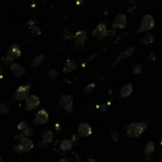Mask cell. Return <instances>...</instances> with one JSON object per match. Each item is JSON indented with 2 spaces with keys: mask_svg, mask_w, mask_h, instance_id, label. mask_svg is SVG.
Here are the masks:
<instances>
[{
  "mask_svg": "<svg viewBox=\"0 0 162 162\" xmlns=\"http://www.w3.org/2000/svg\"><path fill=\"white\" fill-rule=\"evenodd\" d=\"M147 127V123L141 121V122H134L130 123L126 127V135L129 138H138L145 131Z\"/></svg>",
  "mask_w": 162,
  "mask_h": 162,
  "instance_id": "obj_1",
  "label": "cell"
},
{
  "mask_svg": "<svg viewBox=\"0 0 162 162\" xmlns=\"http://www.w3.org/2000/svg\"><path fill=\"white\" fill-rule=\"evenodd\" d=\"M155 26V20L151 15L145 14L143 16L140 26H139L138 32H144V31H148L152 30Z\"/></svg>",
  "mask_w": 162,
  "mask_h": 162,
  "instance_id": "obj_2",
  "label": "cell"
},
{
  "mask_svg": "<svg viewBox=\"0 0 162 162\" xmlns=\"http://www.w3.org/2000/svg\"><path fill=\"white\" fill-rule=\"evenodd\" d=\"M73 99L69 95H62L59 100V105L64 106L65 110L68 113H72L73 112Z\"/></svg>",
  "mask_w": 162,
  "mask_h": 162,
  "instance_id": "obj_3",
  "label": "cell"
},
{
  "mask_svg": "<svg viewBox=\"0 0 162 162\" xmlns=\"http://www.w3.org/2000/svg\"><path fill=\"white\" fill-rule=\"evenodd\" d=\"M20 55H21V49H20L19 45H17V44L12 45L8 51V54H7L6 59H5V63L12 62L15 58L20 57Z\"/></svg>",
  "mask_w": 162,
  "mask_h": 162,
  "instance_id": "obj_4",
  "label": "cell"
},
{
  "mask_svg": "<svg viewBox=\"0 0 162 162\" xmlns=\"http://www.w3.org/2000/svg\"><path fill=\"white\" fill-rule=\"evenodd\" d=\"M49 120V115L46 110H40L38 113L36 114L35 119L33 120V124L34 125H44L46 124Z\"/></svg>",
  "mask_w": 162,
  "mask_h": 162,
  "instance_id": "obj_5",
  "label": "cell"
},
{
  "mask_svg": "<svg viewBox=\"0 0 162 162\" xmlns=\"http://www.w3.org/2000/svg\"><path fill=\"white\" fill-rule=\"evenodd\" d=\"M30 93V86L29 85H21L17 88L14 94V99L16 101H23L29 97Z\"/></svg>",
  "mask_w": 162,
  "mask_h": 162,
  "instance_id": "obj_6",
  "label": "cell"
},
{
  "mask_svg": "<svg viewBox=\"0 0 162 162\" xmlns=\"http://www.w3.org/2000/svg\"><path fill=\"white\" fill-rule=\"evenodd\" d=\"M92 35L94 36V37H96L97 39H99V40L104 39L108 35V30L106 29V26L104 24H102V23L99 24L96 27V29L94 30Z\"/></svg>",
  "mask_w": 162,
  "mask_h": 162,
  "instance_id": "obj_7",
  "label": "cell"
},
{
  "mask_svg": "<svg viewBox=\"0 0 162 162\" xmlns=\"http://www.w3.org/2000/svg\"><path fill=\"white\" fill-rule=\"evenodd\" d=\"M126 25H127V18L122 13H120L113 22V30H122Z\"/></svg>",
  "mask_w": 162,
  "mask_h": 162,
  "instance_id": "obj_8",
  "label": "cell"
},
{
  "mask_svg": "<svg viewBox=\"0 0 162 162\" xmlns=\"http://www.w3.org/2000/svg\"><path fill=\"white\" fill-rule=\"evenodd\" d=\"M26 109L27 110H33L36 109L40 104V100L37 96L30 95L26 99Z\"/></svg>",
  "mask_w": 162,
  "mask_h": 162,
  "instance_id": "obj_9",
  "label": "cell"
},
{
  "mask_svg": "<svg viewBox=\"0 0 162 162\" xmlns=\"http://www.w3.org/2000/svg\"><path fill=\"white\" fill-rule=\"evenodd\" d=\"M92 134V129L86 122H82L78 126V135L81 138H87Z\"/></svg>",
  "mask_w": 162,
  "mask_h": 162,
  "instance_id": "obj_10",
  "label": "cell"
},
{
  "mask_svg": "<svg viewBox=\"0 0 162 162\" xmlns=\"http://www.w3.org/2000/svg\"><path fill=\"white\" fill-rule=\"evenodd\" d=\"M74 39H75V44L77 45L78 47L83 48L87 39V32L85 30H79L75 33Z\"/></svg>",
  "mask_w": 162,
  "mask_h": 162,
  "instance_id": "obj_11",
  "label": "cell"
},
{
  "mask_svg": "<svg viewBox=\"0 0 162 162\" xmlns=\"http://www.w3.org/2000/svg\"><path fill=\"white\" fill-rule=\"evenodd\" d=\"M11 70L12 74L15 76L16 78H19L21 76H23L25 73V68L19 64H13L11 66Z\"/></svg>",
  "mask_w": 162,
  "mask_h": 162,
  "instance_id": "obj_12",
  "label": "cell"
},
{
  "mask_svg": "<svg viewBox=\"0 0 162 162\" xmlns=\"http://www.w3.org/2000/svg\"><path fill=\"white\" fill-rule=\"evenodd\" d=\"M132 92H133V85L130 84H127L123 85L122 88L120 89V98L125 99L131 95Z\"/></svg>",
  "mask_w": 162,
  "mask_h": 162,
  "instance_id": "obj_13",
  "label": "cell"
},
{
  "mask_svg": "<svg viewBox=\"0 0 162 162\" xmlns=\"http://www.w3.org/2000/svg\"><path fill=\"white\" fill-rule=\"evenodd\" d=\"M76 68H77L76 62H74L73 60H67L64 66L63 70H64L65 73H70V72H73Z\"/></svg>",
  "mask_w": 162,
  "mask_h": 162,
  "instance_id": "obj_14",
  "label": "cell"
},
{
  "mask_svg": "<svg viewBox=\"0 0 162 162\" xmlns=\"http://www.w3.org/2000/svg\"><path fill=\"white\" fill-rule=\"evenodd\" d=\"M135 53V48H127L126 50L122 51L121 52L119 57L117 58L116 61H115V64H117V63H119L120 61H121L122 59H124V58H127V57H130V56H132L133 54Z\"/></svg>",
  "mask_w": 162,
  "mask_h": 162,
  "instance_id": "obj_15",
  "label": "cell"
},
{
  "mask_svg": "<svg viewBox=\"0 0 162 162\" xmlns=\"http://www.w3.org/2000/svg\"><path fill=\"white\" fill-rule=\"evenodd\" d=\"M20 143L22 144V145H23L25 152H29V151H30V150H32V149H33V147H34V143H33V141L31 140V139L28 138H24L23 140H22Z\"/></svg>",
  "mask_w": 162,
  "mask_h": 162,
  "instance_id": "obj_16",
  "label": "cell"
},
{
  "mask_svg": "<svg viewBox=\"0 0 162 162\" xmlns=\"http://www.w3.org/2000/svg\"><path fill=\"white\" fill-rule=\"evenodd\" d=\"M72 146H73V143L70 141V139H63L60 143V150L66 152L71 150Z\"/></svg>",
  "mask_w": 162,
  "mask_h": 162,
  "instance_id": "obj_17",
  "label": "cell"
},
{
  "mask_svg": "<svg viewBox=\"0 0 162 162\" xmlns=\"http://www.w3.org/2000/svg\"><path fill=\"white\" fill-rule=\"evenodd\" d=\"M53 138H54V134L51 131H47V132H44V134L42 135V141L49 144L53 141Z\"/></svg>",
  "mask_w": 162,
  "mask_h": 162,
  "instance_id": "obj_18",
  "label": "cell"
},
{
  "mask_svg": "<svg viewBox=\"0 0 162 162\" xmlns=\"http://www.w3.org/2000/svg\"><path fill=\"white\" fill-rule=\"evenodd\" d=\"M155 151V144L154 142H148L145 144V147H144V154L145 156H148V155H152L153 153Z\"/></svg>",
  "mask_w": 162,
  "mask_h": 162,
  "instance_id": "obj_19",
  "label": "cell"
},
{
  "mask_svg": "<svg viewBox=\"0 0 162 162\" xmlns=\"http://www.w3.org/2000/svg\"><path fill=\"white\" fill-rule=\"evenodd\" d=\"M45 59V56L44 55H38L36 56L34 59L32 60V63H31V66H32L33 68H35V67H38L40 65H41V63L44 61Z\"/></svg>",
  "mask_w": 162,
  "mask_h": 162,
  "instance_id": "obj_20",
  "label": "cell"
},
{
  "mask_svg": "<svg viewBox=\"0 0 162 162\" xmlns=\"http://www.w3.org/2000/svg\"><path fill=\"white\" fill-rule=\"evenodd\" d=\"M154 40H155L154 39V36H153L152 34H150V33H148L147 35H145L142 38L141 43L143 45H150V44H152L153 42H154Z\"/></svg>",
  "mask_w": 162,
  "mask_h": 162,
  "instance_id": "obj_21",
  "label": "cell"
},
{
  "mask_svg": "<svg viewBox=\"0 0 162 162\" xmlns=\"http://www.w3.org/2000/svg\"><path fill=\"white\" fill-rule=\"evenodd\" d=\"M29 126H28V123H27V121H21V122L18 124V126H17V129L19 130L20 132H22L23 133L25 130L28 128Z\"/></svg>",
  "mask_w": 162,
  "mask_h": 162,
  "instance_id": "obj_22",
  "label": "cell"
},
{
  "mask_svg": "<svg viewBox=\"0 0 162 162\" xmlns=\"http://www.w3.org/2000/svg\"><path fill=\"white\" fill-rule=\"evenodd\" d=\"M9 113V107L6 105L5 103H2L0 104V114L1 115H7Z\"/></svg>",
  "mask_w": 162,
  "mask_h": 162,
  "instance_id": "obj_23",
  "label": "cell"
},
{
  "mask_svg": "<svg viewBox=\"0 0 162 162\" xmlns=\"http://www.w3.org/2000/svg\"><path fill=\"white\" fill-rule=\"evenodd\" d=\"M140 73H142V66L140 65H136L133 68V74L138 75V74H140Z\"/></svg>",
  "mask_w": 162,
  "mask_h": 162,
  "instance_id": "obj_24",
  "label": "cell"
},
{
  "mask_svg": "<svg viewBox=\"0 0 162 162\" xmlns=\"http://www.w3.org/2000/svg\"><path fill=\"white\" fill-rule=\"evenodd\" d=\"M14 151H15V153H17V154H22V153L25 152L24 147H23V145H22L21 143L17 144V145L14 146Z\"/></svg>",
  "mask_w": 162,
  "mask_h": 162,
  "instance_id": "obj_25",
  "label": "cell"
},
{
  "mask_svg": "<svg viewBox=\"0 0 162 162\" xmlns=\"http://www.w3.org/2000/svg\"><path fill=\"white\" fill-rule=\"evenodd\" d=\"M48 79H50V80H55L58 77V72L56 70H50L48 72Z\"/></svg>",
  "mask_w": 162,
  "mask_h": 162,
  "instance_id": "obj_26",
  "label": "cell"
},
{
  "mask_svg": "<svg viewBox=\"0 0 162 162\" xmlns=\"http://www.w3.org/2000/svg\"><path fill=\"white\" fill-rule=\"evenodd\" d=\"M23 134L26 136V138H29V137H31L33 135V130L31 129L30 127H28L25 131L23 132Z\"/></svg>",
  "mask_w": 162,
  "mask_h": 162,
  "instance_id": "obj_27",
  "label": "cell"
},
{
  "mask_svg": "<svg viewBox=\"0 0 162 162\" xmlns=\"http://www.w3.org/2000/svg\"><path fill=\"white\" fill-rule=\"evenodd\" d=\"M64 37H65V39H72L74 36H73V34H72V32L70 30H66L65 32H64Z\"/></svg>",
  "mask_w": 162,
  "mask_h": 162,
  "instance_id": "obj_28",
  "label": "cell"
},
{
  "mask_svg": "<svg viewBox=\"0 0 162 162\" xmlns=\"http://www.w3.org/2000/svg\"><path fill=\"white\" fill-rule=\"evenodd\" d=\"M110 137H111V138L113 139L114 141H117V140H119V133L117 132V131H112L111 133H110Z\"/></svg>",
  "mask_w": 162,
  "mask_h": 162,
  "instance_id": "obj_29",
  "label": "cell"
},
{
  "mask_svg": "<svg viewBox=\"0 0 162 162\" xmlns=\"http://www.w3.org/2000/svg\"><path fill=\"white\" fill-rule=\"evenodd\" d=\"M14 138H15L16 140H18L19 142H21L22 140H23L24 138H26V136H25V135H24L23 133L21 132V133H18V134H16Z\"/></svg>",
  "mask_w": 162,
  "mask_h": 162,
  "instance_id": "obj_30",
  "label": "cell"
},
{
  "mask_svg": "<svg viewBox=\"0 0 162 162\" xmlns=\"http://www.w3.org/2000/svg\"><path fill=\"white\" fill-rule=\"evenodd\" d=\"M95 84H88L87 86H86V88H85V92L86 93H91L93 90H94V88H95Z\"/></svg>",
  "mask_w": 162,
  "mask_h": 162,
  "instance_id": "obj_31",
  "label": "cell"
},
{
  "mask_svg": "<svg viewBox=\"0 0 162 162\" xmlns=\"http://www.w3.org/2000/svg\"><path fill=\"white\" fill-rule=\"evenodd\" d=\"M30 30H31V32L36 34V35H39V34H41V30H40L39 28H37V27H31L30 28Z\"/></svg>",
  "mask_w": 162,
  "mask_h": 162,
  "instance_id": "obj_32",
  "label": "cell"
},
{
  "mask_svg": "<svg viewBox=\"0 0 162 162\" xmlns=\"http://www.w3.org/2000/svg\"><path fill=\"white\" fill-rule=\"evenodd\" d=\"M156 53H151V55L148 57V60L149 61H155L156 60Z\"/></svg>",
  "mask_w": 162,
  "mask_h": 162,
  "instance_id": "obj_33",
  "label": "cell"
},
{
  "mask_svg": "<svg viewBox=\"0 0 162 162\" xmlns=\"http://www.w3.org/2000/svg\"><path fill=\"white\" fill-rule=\"evenodd\" d=\"M71 138H72V140H70V141H71L72 143H73V142L75 143V142H77V141H78V138L76 137V136H72Z\"/></svg>",
  "mask_w": 162,
  "mask_h": 162,
  "instance_id": "obj_34",
  "label": "cell"
},
{
  "mask_svg": "<svg viewBox=\"0 0 162 162\" xmlns=\"http://www.w3.org/2000/svg\"><path fill=\"white\" fill-rule=\"evenodd\" d=\"M106 109H107L106 104H103V105L102 106V112H105V111H106Z\"/></svg>",
  "mask_w": 162,
  "mask_h": 162,
  "instance_id": "obj_35",
  "label": "cell"
},
{
  "mask_svg": "<svg viewBox=\"0 0 162 162\" xmlns=\"http://www.w3.org/2000/svg\"><path fill=\"white\" fill-rule=\"evenodd\" d=\"M55 127H56V130H57V131H60V130H61V127H60L59 123H56V126H55Z\"/></svg>",
  "mask_w": 162,
  "mask_h": 162,
  "instance_id": "obj_36",
  "label": "cell"
},
{
  "mask_svg": "<svg viewBox=\"0 0 162 162\" xmlns=\"http://www.w3.org/2000/svg\"><path fill=\"white\" fill-rule=\"evenodd\" d=\"M158 162H162V153H160L158 156Z\"/></svg>",
  "mask_w": 162,
  "mask_h": 162,
  "instance_id": "obj_37",
  "label": "cell"
},
{
  "mask_svg": "<svg viewBox=\"0 0 162 162\" xmlns=\"http://www.w3.org/2000/svg\"><path fill=\"white\" fill-rule=\"evenodd\" d=\"M85 162H97L95 159H93V158H89V159H87Z\"/></svg>",
  "mask_w": 162,
  "mask_h": 162,
  "instance_id": "obj_38",
  "label": "cell"
},
{
  "mask_svg": "<svg viewBox=\"0 0 162 162\" xmlns=\"http://www.w3.org/2000/svg\"><path fill=\"white\" fill-rule=\"evenodd\" d=\"M58 162H68V161H67L66 159H65V158H62V159H60Z\"/></svg>",
  "mask_w": 162,
  "mask_h": 162,
  "instance_id": "obj_39",
  "label": "cell"
},
{
  "mask_svg": "<svg viewBox=\"0 0 162 162\" xmlns=\"http://www.w3.org/2000/svg\"><path fill=\"white\" fill-rule=\"evenodd\" d=\"M0 78H2V69L0 68Z\"/></svg>",
  "mask_w": 162,
  "mask_h": 162,
  "instance_id": "obj_40",
  "label": "cell"
},
{
  "mask_svg": "<svg viewBox=\"0 0 162 162\" xmlns=\"http://www.w3.org/2000/svg\"><path fill=\"white\" fill-rule=\"evenodd\" d=\"M1 160H2V158H1V156H0V162H1Z\"/></svg>",
  "mask_w": 162,
  "mask_h": 162,
  "instance_id": "obj_41",
  "label": "cell"
},
{
  "mask_svg": "<svg viewBox=\"0 0 162 162\" xmlns=\"http://www.w3.org/2000/svg\"><path fill=\"white\" fill-rule=\"evenodd\" d=\"M160 144H161V145H162V138H161V140H160Z\"/></svg>",
  "mask_w": 162,
  "mask_h": 162,
  "instance_id": "obj_42",
  "label": "cell"
}]
</instances>
